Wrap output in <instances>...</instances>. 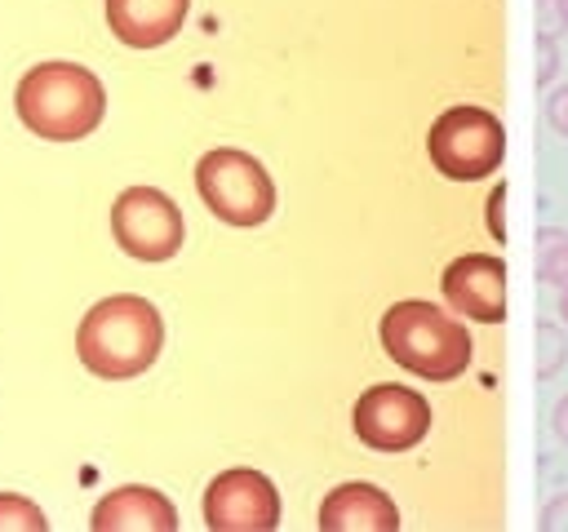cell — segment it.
<instances>
[{
	"label": "cell",
	"instance_id": "22",
	"mask_svg": "<svg viewBox=\"0 0 568 532\" xmlns=\"http://www.w3.org/2000/svg\"><path fill=\"white\" fill-rule=\"evenodd\" d=\"M559 319L568 324V288H559Z\"/></svg>",
	"mask_w": 568,
	"mask_h": 532
},
{
	"label": "cell",
	"instance_id": "7",
	"mask_svg": "<svg viewBox=\"0 0 568 532\" xmlns=\"http://www.w3.org/2000/svg\"><path fill=\"white\" fill-rule=\"evenodd\" d=\"M351 426H355L359 443H368L373 452H408L430 430V403L413 386L377 381L355 399Z\"/></svg>",
	"mask_w": 568,
	"mask_h": 532
},
{
	"label": "cell",
	"instance_id": "19",
	"mask_svg": "<svg viewBox=\"0 0 568 532\" xmlns=\"http://www.w3.org/2000/svg\"><path fill=\"white\" fill-rule=\"evenodd\" d=\"M506 186H493V195H488V231H493V239L497 244H506Z\"/></svg>",
	"mask_w": 568,
	"mask_h": 532
},
{
	"label": "cell",
	"instance_id": "2",
	"mask_svg": "<svg viewBox=\"0 0 568 532\" xmlns=\"http://www.w3.org/2000/svg\"><path fill=\"white\" fill-rule=\"evenodd\" d=\"M13 111L44 142H80L102 124L106 89L80 62H36L13 89Z\"/></svg>",
	"mask_w": 568,
	"mask_h": 532
},
{
	"label": "cell",
	"instance_id": "21",
	"mask_svg": "<svg viewBox=\"0 0 568 532\" xmlns=\"http://www.w3.org/2000/svg\"><path fill=\"white\" fill-rule=\"evenodd\" d=\"M555 434H559V439L568 443V395H564V399L555 403Z\"/></svg>",
	"mask_w": 568,
	"mask_h": 532
},
{
	"label": "cell",
	"instance_id": "18",
	"mask_svg": "<svg viewBox=\"0 0 568 532\" xmlns=\"http://www.w3.org/2000/svg\"><path fill=\"white\" fill-rule=\"evenodd\" d=\"M546 120H550V129H555V133H564V137H568V84H559V89L546 98Z\"/></svg>",
	"mask_w": 568,
	"mask_h": 532
},
{
	"label": "cell",
	"instance_id": "20",
	"mask_svg": "<svg viewBox=\"0 0 568 532\" xmlns=\"http://www.w3.org/2000/svg\"><path fill=\"white\" fill-rule=\"evenodd\" d=\"M537 31H546V35L568 31L564 27V13H559V0H537Z\"/></svg>",
	"mask_w": 568,
	"mask_h": 532
},
{
	"label": "cell",
	"instance_id": "12",
	"mask_svg": "<svg viewBox=\"0 0 568 532\" xmlns=\"http://www.w3.org/2000/svg\"><path fill=\"white\" fill-rule=\"evenodd\" d=\"M191 0H106V27L129 49H160L186 22Z\"/></svg>",
	"mask_w": 568,
	"mask_h": 532
},
{
	"label": "cell",
	"instance_id": "13",
	"mask_svg": "<svg viewBox=\"0 0 568 532\" xmlns=\"http://www.w3.org/2000/svg\"><path fill=\"white\" fill-rule=\"evenodd\" d=\"M537 279L550 288H568V231L559 226L537 231Z\"/></svg>",
	"mask_w": 568,
	"mask_h": 532
},
{
	"label": "cell",
	"instance_id": "11",
	"mask_svg": "<svg viewBox=\"0 0 568 532\" xmlns=\"http://www.w3.org/2000/svg\"><path fill=\"white\" fill-rule=\"evenodd\" d=\"M320 528L324 532H395L399 528V505L364 479L328 488L320 501Z\"/></svg>",
	"mask_w": 568,
	"mask_h": 532
},
{
	"label": "cell",
	"instance_id": "1",
	"mask_svg": "<svg viewBox=\"0 0 568 532\" xmlns=\"http://www.w3.org/2000/svg\"><path fill=\"white\" fill-rule=\"evenodd\" d=\"M160 350H164V319L138 293H115L93 301L75 328V355L102 381L142 377L160 359Z\"/></svg>",
	"mask_w": 568,
	"mask_h": 532
},
{
	"label": "cell",
	"instance_id": "3",
	"mask_svg": "<svg viewBox=\"0 0 568 532\" xmlns=\"http://www.w3.org/2000/svg\"><path fill=\"white\" fill-rule=\"evenodd\" d=\"M382 346L399 368H408L422 381H453L470 368L475 355L470 328L457 324L444 306L422 297L395 301L382 315Z\"/></svg>",
	"mask_w": 568,
	"mask_h": 532
},
{
	"label": "cell",
	"instance_id": "17",
	"mask_svg": "<svg viewBox=\"0 0 568 532\" xmlns=\"http://www.w3.org/2000/svg\"><path fill=\"white\" fill-rule=\"evenodd\" d=\"M537 523H541V528H555V532H568V492H559V497H550V501L541 505V514H537Z\"/></svg>",
	"mask_w": 568,
	"mask_h": 532
},
{
	"label": "cell",
	"instance_id": "10",
	"mask_svg": "<svg viewBox=\"0 0 568 532\" xmlns=\"http://www.w3.org/2000/svg\"><path fill=\"white\" fill-rule=\"evenodd\" d=\"M89 528L93 532H173L178 528V510L160 488L124 483V488H111L93 505Z\"/></svg>",
	"mask_w": 568,
	"mask_h": 532
},
{
	"label": "cell",
	"instance_id": "5",
	"mask_svg": "<svg viewBox=\"0 0 568 532\" xmlns=\"http://www.w3.org/2000/svg\"><path fill=\"white\" fill-rule=\"evenodd\" d=\"M426 151H430V164L444 177L484 182L506 160V129L493 111L462 102V106H448V111L435 115V124L426 133Z\"/></svg>",
	"mask_w": 568,
	"mask_h": 532
},
{
	"label": "cell",
	"instance_id": "23",
	"mask_svg": "<svg viewBox=\"0 0 568 532\" xmlns=\"http://www.w3.org/2000/svg\"><path fill=\"white\" fill-rule=\"evenodd\" d=\"M559 13H564V27H568V0H559Z\"/></svg>",
	"mask_w": 568,
	"mask_h": 532
},
{
	"label": "cell",
	"instance_id": "15",
	"mask_svg": "<svg viewBox=\"0 0 568 532\" xmlns=\"http://www.w3.org/2000/svg\"><path fill=\"white\" fill-rule=\"evenodd\" d=\"M22 528L44 532V528H49L44 510H40L36 501L18 497V492H0V532H22Z\"/></svg>",
	"mask_w": 568,
	"mask_h": 532
},
{
	"label": "cell",
	"instance_id": "4",
	"mask_svg": "<svg viewBox=\"0 0 568 532\" xmlns=\"http://www.w3.org/2000/svg\"><path fill=\"white\" fill-rule=\"evenodd\" d=\"M195 191L226 226H262L275 213V182L266 164L240 146H213L195 160Z\"/></svg>",
	"mask_w": 568,
	"mask_h": 532
},
{
	"label": "cell",
	"instance_id": "14",
	"mask_svg": "<svg viewBox=\"0 0 568 532\" xmlns=\"http://www.w3.org/2000/svg\"><path fill=\"white\" fill-rule=\"evenodd\" d=\"M564 364H568V332L559 324L537 319V377L550 381L564 372Z\"/></svg>",
	"mask_w": 568,
	"mask_h": 532
},
{
	"label": "cell",
	"instance_id": "9",
	"mask_svg": "<svg viewBox=\"0 0 568 532\" xmlns=\"http://www.w3.org/2000/svg\"><path fill=\"white\" fill-rule=\"evenodd\" d=\"M439 288H444V301L475 319V324H501L506 310H510V297H506V257L497 253H462L444 266L439 275Z\"/></svg>",
	"mask_w": 568,
	"mask_h": 532
},
{
	"label": "cell",
	"instance_id": "6",
	"mask_svg": "<svg viewBox=\"0 0 568 532\" xmlns=\"http://www.w3.org/2000/svg\"><path fill=\"white\" fill-rule=\"evenodd\" d=\"M111 235L138 262H169L186 239V222L160 186H124L111 204Z\"/></svg>",
	"mask_w": 568,
	"mask_h": 532
},
{
	"label": "cell",
	"instance_id": "16",
	"mask_svg": "<svg viewBox=\"0 0 568 532\" xmlns=\"http://www.w3.org/2000/svg\"><path fill=\"white\" fill-rule=\"evenodd\" d=\"M559 75V35L537 31V89Z\"/></svg>",
	"mask_w": 568,
	"mask_h": 532
},
{
	"label": "cell",
	"instance_id": "8",
	"mask_svg": "<svg viewBox=\"0 0 568 532\" xmlns=\"http://www.w3.org/2000/svg\"><path fill=\"white\" fill-rule=\"evenodd\" d=\"M204 523L213 532H271L280 523V492L253 466H231L204 488Z\"/></svg>",
	"mask_w": 568,
	"mask_h": 532
}]
</instances>
